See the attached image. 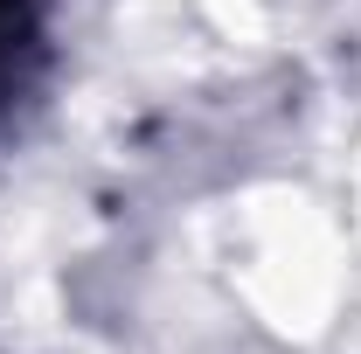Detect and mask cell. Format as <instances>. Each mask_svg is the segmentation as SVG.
<instances>
[{"instance_id":"1","label":"cell","mask_w":361,"mask_h":354,"mask_svg":"<svg viewBox=\"0 0 361 354\" xmlns=\"http://www.w3.org/2000/svg\"><path fill=\"white\" fill-rule=\"evenodd\" d=\"M49 63V0H0V126L35 97Z\"/></svg>"}]
</instances>
